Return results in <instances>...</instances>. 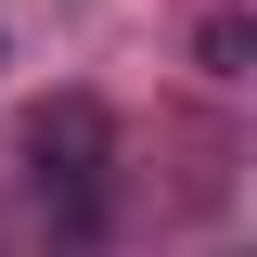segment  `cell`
<instances>
[{
  "mask_svg": "<svg viewBox=\"0 0 257 257\" xmlns=\"http://www.w3.org/2000/svg\"><path fill=\"white\" fill-rule=\"evenodd\" d=\"M244 52H257L244 13H206V77H244Z\"/></svg>",
  "mask_w": 257,
  "mask_h": 257,
  "instance_id": "7a4b0ae2",
  "label": "cell"
},
{
  "mask_svg": "<svg viewBox=\"0 0 257 257\" xmlns=\"http://www.w3.org/2000/svg\"><path fill=\"white\" fill-rule=\"evenodd\" d=\"M26 180H39V206H52L64 231H90L103 219V180H116V116H103L90 90H52L26 116Z\"/></svg>",
  "mask_w": 257,
  "mask_h": 257,
  "instance_id": "6da1fadb",
  "label": "cell"
}]
</instances>
